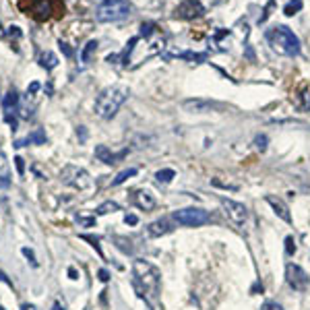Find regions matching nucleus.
Masks as SVG:
<instances>
[{
    "mask_svg": "<svg viewBox=\"0 0 310 310\" xmlns=\"http://www.w3.org/2000/svg\"><path fill=\"white\" fill-rule=\"evenodd\" d=\"M0 168H4V155H2V151H0Z\"/></svg>",
    "mask_w": 310,
    "mask_h": 310,
    "instance_id": "49530a36",
    "label": "nucleus"
},
{
    "mask_svg": "<svg viewBox=\"0 0 310 310\" xmlns=\"http://www.w3.org/2000/svg\"><path fill=\"white\" fill-rule=\"evenodd\" d=\"M68 275H71V279H79V277H77V269H75V267L68 269Z\"/></svg>",
    "mask_w": 310,
    "mask_h": 310,
    "instance_id": "37998d69",
    "label": "nucleus"
},
{
    "mask_svg": "<svg viewBox=\"0 0 310 310\" xmlns=\"http://www.w3.org/2000/svg\"><path fill=\"white\" fill-rule=\"evenodd\" d=\"M286 254L288 256H294L296 254V240H294V236H288L286 238Z\"/></svg>",
    "mask_w": 310,
    "mask_h": 310,
    "instance_id": "c756f323",
    "label": "nucleus"
},
{
    "mask_svg": "<svg viewBox=\"0 0 310 310\" xmlns=\"http://www.w3.org/2000/svg\"><path fill=\"white\" fill-rule=\"evenodd\" d=\"M133 203L143 211H151V209H155V205H157L155 203V196L147 191H135L133 193Z\"/></svg>",
    "mask_w": 310,
    "mask_h": 310,
    "instance_id": "ddd939ff",
    "label": "nucleus"
},
{
    "mask_svg": "<svg viewBox=\"0 0 310 310\" xmlns=\"http://www.w3.org/2000/svg\"><path fill=\"white\" fill-rule=\"evenodd\" d=\"M174 178H176V172H174V170H170V168L159 170L157 174H155V180H157L159 184H170Z\"/></svg>",
    "mask_w": 310,
    "mask_h": 310,
    "instance_id": "412c9836",
    "label": "nucleus"
},
{
    "mask_svg": "<svg viewBox=\"0 0 310 310\" xmlns=\"http://www.w3.org/2000/svg\"><path fill=\"white\" fill-rule=\"evenodd\" d=\"M124 221L128 223V226H136V223H139V217H136V215H133V213H126Z\"/></svg>",
    "mask_w": 310,
    "mask_h": 310,
    "instance_id": "4c0bfd02",
    "label": "nucleus"
},
{
    "mask_svg": "<svg viewBox=\"0 0 310 310\" xmlns=\"http://www.w3.org/2000/svg\"><path fill=\"white\" fill-rule=\"evenodd\" d=\"M21 310H36V306H33V304H23Z\"/></svg>",
    "mask_w": 310,
    "mask_h": 310,
    "instance_id": "a18cd8bd",
    "label": "nucleus"
},
{
    "mask_svg": "<svg viewBox=\"0 0 310 310\" xmlns=\"http://www.w3.org/2000/svg\"><path fill=\"white\" fill-rule=\"evenodd\" d=\"M178 58H186V60H207V54H194V52H180L176 54Z\"/></svg>",
    "mask_w": 310,
    "mask_h": 310,
    "instance_id": "c85d7f7f",
    "label": "nucleus"
},
{
    "mask_svg": "<svg viewBox=\"0 0 310 310\" xmlns=\"http://www.w3.org/2000/svg\"><path fill=\"white\" fill-rule=\"evenodd\" d=\"M219 203H221V209H223V213H226V217L232 223H236V226H244V223L248 221L246 205L238 203V201H232V199H226V196H221Z\"/></svg>",
    "mask_w": 310,
    "mask_h": 310,
    "instance_id": "0eeeda50",
    "label": "nucleus"
},
{
    "mask_svg": "<svg viewBox=\"0 0 310 310\" xmlns=\"http://www.w3.org/2000/svg\"><path fill=\"white\" fill-rule=\"evenodd\" d=\"M58 46H60V50H62V54H64L66 58H73V56H75V52L71 50V46H68V44H66V41H60V44H58Z\"/></svg>",
    "mask_w": 310,
    "mask_h": 310,
    "instance_id": "72a5a7b5",
    "label": "nucleus"
},
{
    "mask_svg": "<svg viewBox=\"0 0 310 310\" xmlns=\"http://www.w3.org/2000/svg\"><path fill=\"white\" fill-rule=\"evenodd\" d=\"M31 15L36 17L38 21H46V19H50V15H52V4H50V0H33V4H31Z\"/></svg>",
    "mask_w": 310,
    "mask_h": 310,
    "instance_id": "2eb2a0df",
    "label": "nucleus"
},
{
    "mask_svg": "<svg viewBox=\"0 0 310 310\" xmlns=\"http://www.w3.org/2000/svg\"><path fill=\"white\" fill-rule=\"evenodd\" d=\"M172 221L180 223V226H186V228H201L211 221V215H209V211L199 209V207H186V209H178L172 213Z\"/></svg>",
    "mask_w": 310,
    "mask_h": 310,
    "instance_id": "39448f33",
    "label": "nucleus"
},
{
    "mask_svg": "<svg viewBox=\"0 0 310 310\" xmlns=\"http://www.w3.org/2000/svg\"><path fill=\"white\" fill-rule=\"evenodd\" d=\"M38 91H39V83H38V81H33L29 87H27V93H29V96H33V93H38Z\"/></svg>",
    "mask_w": 310,
    "mask_h": 310,
    "instance_id": "58836bf2",
    "label": "nucleus"
},
{
    "mask_svg": "<svg viewBox=\"0 0 310 310\" xmlns=\"http://www.w3.org/2000/svg\"><path fill=\"white\" fill-rule=\"evenodd\" d=\"M114 244L118 251H122L124 254H133V246H131V240L126 238H120V236H114Z\"/></svg>",
    "mask_w": 310,
    "mask_h": 310,
    "instance_id": "b1692460",
    "label": "nucleus"
},
{
    "mask_svg": "<svg viewBox=\"0 0 310 310\" xmlns=\"http://www.w3.org/2000/svg\"><path fill=\"white\" fill-rule=\"evenodd\" d=\"M267 143H269V139H267L265 135H258L256 139H254V145H256V149H261V151H265V149H267Z\"/></svg>",
    "mask_w": 310,
    "mask_h": 310,
    "instance_id": "2f4dec72",
    "label": "nucleus"
},
{
    "mask_svg": "<svg viewBox=\"0 0 310 310\" xmlns=\"http://www.w3.org/2000/svg\"><path fill=\"white\" fill-rule=\"evenodd\" d=\"M128 99V87L126 85H110L103 89L97 99H96V114L103 120H110L118 114V110L124 106V101Z\"/></svg>",
    "mask_w": 310,
    "mask_h": 310,
    "instance_id": "f03ea898",
    "label": "nucleus"
},
{
    "mask_svg": "<svg viewBox=\"0 0 310 310\" xmlns=\"http://www.w3.org/2000/svg\"><path fill=\"white\" fill-rule=\"evenodd\" d=\"M4 120H6V122L13 126V131H17V118H13L11 114H4Z\"/></svg>",
    "mask_w": 310,
    "mask_h": 310,
    "instance_id": "ea45409f",
    "label": "nucleus"
},
{
    "mask_svg": "<svg viewBox=\"0 0 310 310\" xmlns=\"http://www.w3.org/2000/svg\"><path fill=\"white\" fill-rule=\"evenodd\" d=\"M136 41H139V38H131V41H128L126 48L122 50V54H118V64H122V66L128 64V56H131V52H133V48H135Z\"/></svg>",
    "mask_w": 310,
    "mask_h": 310,
    "instance_id": "aec40b11",
    "label": "nucleus"
},
{
    "mask_svg": "<svg viewBox=\"0 0 310 310\" xmlns=\"http://www.w3.org/2000/svg\"><path fill=\"white\" fill-rule=\"evenodd\" d=\"M77 223L79 226H85V228H89L96 223V217H83V215H77Z\"/></svg>",
    "mask_w": 310,
    "mask_h": 310,
    "instance_id": "473e14b6",
    "label": "nucleus"
},
{
    "mask_svg": "<svg viewBox=\"0 0 310 310\" xmlns=\"http://www.w3.org/2000/svg\"><path fill=\"white\" fill-rule=\"evenodd\" d=\"M19 106V93H17L15 89H11L6 93V96L2 97V110L6 112V114H11V112Z\"/></svg>",
    "mask_w": 310,
    "mask_h": 310,
    "instance_id": "6ab92c4d",
    "label": "nucleus"
},
{
    "mask_svg": "<svg viewBox=\"0 0 310 310\" xmlns=\"http://www.w3.org/2000/svg\"><path fill=\"white\" fill-rule=\"evenodd\" d=\"M4 33H6V31L2 29V23H0V38H2V36H4Z\"/></svg>",
    "mask_w": 310,
    "mask_h": 310,
    "instance_id": "de8ad7c7",
    "label": "nucleus"
},
{
    "mask_svg": "<svg viewBox=\"0 0 310 310\" xmlns=\"http://www.w3.org/2000/svg\"><path fill=\"white\" fill-rule=\"evenodd\" d=\"M267 203H269L271 207H273V211H275V215H277L279 219H283L286 223H290L291 221V215H290V209H288V205L283 203L281 199H277V196H267Z\"/></svg>",
    "mask_w": 310,
    "mask_h": 310,
    "instance_id": "dca6fc26",
    "label": "nucleus"
},
{
    "mask_svg": "<svg viewBox=\"0 0 310 310\" xmlns=\"http://www.w3.org/2000/svg\"><path fill=\"white\" fill-rule=\"evenodd\" d=\"M60 180H62L64 184L77 188V191H87V188L93 184L89 172L79 168V166H73V163H68V166L62 168V172H60Z\"/></svg>",
    "mask_w": 310,
    "mask_h": 310,
    "instance_id": "423d86ee",
    "label": "nucleus"
},
{
    "mask_svg": "<svg viewBox=\"0 0 310 310\" xmlns=\"http://www.w3.org/2000/svg\"><path fill=\"white\" fill-rule=\"evenodd\" d=\"M6 36H8V38H15V39H19V38L23 36V31H21V27H17V25H11V27L6 29Z\"/></svg>",
    "mask_w": 310,
    "mask_h": 310,
    "instance_id": "7c9ffc66",
    "label": "nucleus"
},
{
    "mask_svg": "<svg viewBox=\"0 0 310 310\" xmlns=\"http://www.w3.org/2000/svg\"><path fill=\"white\" fill-rule=\"evenodd\" d=\"M133 286L136 290L139 298H143L147 304H151V298H157L159 294V281L161 275L149 261L136 258L133 263Z\"/></svg>",
    "mask_w": 310,
    "mask_h": 310,
    "instance_id": "f257e3e1",
    "label": "nucleus"
},
{
    "mask_svg": "<svg viewBox=\"0 0 310 310\" xmlns=\"http://www.w3.org/2000/svg\"><path fill=\"white\" fill-rule=\"evenodd\" d=\"M0 281H2V283H6V286H11V288H13V281L8 279V277H6V273H2V271H0Z\"/></svg>",
    "mask_w": 310,
    "mask_h": 310,
    "instance_id": "79ce46f5",
    "label": "nucleus"
},
{
    "mask_svg": "<svg viewBox=\"0 0 310 310\" xmlns=\"http://www.w3.org/2000/svg\"><path fill=\"white\" fill-rule=\"evenodd\" d=\"M126 155H128V149H122L120 153H112V151L106 147V145H97V147H96V157H97L99 161L106 163V166H114L118 159L126 157Z\"/></svg>",
    "mask_w": 310,
    "mask_h": 310,
    "instance_id": "f8f14e48",
    "label": "nucleus"
},
{
    "mask_svg": "<svg viewBox=\"0 0 310 310\" xmlns=\"http://www.w3.org/2000/svg\"><path fill=\"white\" fill-rule=\"evenodd\" d=\"M286 281H288V286L294 291H306L308 286H310L308 273L300 265H296V263H290L286 267Z\"/></svg>",
    "mask_w": 310,
    "mask_h": 310,
    "instance_id": "6e6552de",
    "label": "nucleus"
},
{
    "mask_svg": "<svg viewBox=\"0 0 310 310\" xmlns=\"http://www.w3.org/2000/svg\"><path fill=\"white\" fill-rule=\"evenodd\" d=\"M97 39H89L87 44H85V48L81 50V64H89L93 56H96V52H97Z\"/></svg>",
    "mask_w": 310,
    "mask_h": 310,
    "instance_id": "f3484780",
    "label": "nucleus"
},
{
    "mask_svg": "<svg viewBox=\"0 0 310 310\" xmlns=\"http://www.w3.org/2000/svg\"><path fill=\"white\" fill-rule=\"evenodd\" d=\"M21 252H23L25 256H27V258H29V263H31L33 267H38V261H36V254H33V251H31V248H27V246H25V248H23V251H21Z\"/></svg>",
    "mask_w": 310,
    "mask_h": 310,
    "instance_id": "f704fd0d",
    "label": "nucleus"
},
{
    "mask_svg": "<svg viewBox=\"0 0 310 310\" xmlns=\"http://www.w3.org/2000/svg\"><path fill=\"white\" fill-rule=\"evenodd\" d=\"M267 41H269V46L273 52H277L281 56H290L294 58L300 54V39L294 31L286 25H277V27H273L267 31Z\"/></svg>",
    "mask_w": 310,
    "mask_h": 310,
    "instance_id": "7ed1b4c3",
    "label": "nucleus"
},
{
    "mask_svg": "<svg viewBox=\"0 0 310 310\" xmlns=\"http://www.w3.org/2000/svg\"><path fill=\"white\" fill-rule=\"evenodd\" d=\"M170 232H174V223L168 217H161V219H155L147 226V234L153 238H159V236H166Z\"/></svg>",
    "mask_w": 310,
    "mask_h": 310,
    "instance_id": "9b49d317",
    "label": "nucleus"
},
{
    "mask_svg": "<svg viewBox=\"0 0 310 310\" xmlns=\"http://www.w3.org/2000/svg\"><path fill=\"white\" fill-rule=\"evenodd\" d=\"M81 240H85V242H89L93 248H96V252L103 258V252H101V246H99V238L97 236H89V234H81Z\"/></svg>",
    "mask_w": 310,
    "mask_h": 310,
    "instance_id": "a878e982",
    "label": "nucleus"
},
{
    "mask_svg": "<svg viewBox=\"0 0 310 310\" xmlns=\"http://www.w3.org/2000/svg\"><path fill=\"white\" fill-rule=\"evenodd\" d=\"M39 66L41 68H46V71H52V68H56V64H58V56L54 54V52H50V50H46V52H41L39 54Z\"/></svg>",
    "mask_w": 310,
    "mask_h": 310,
    "instance_id": "a211bd4d",
    "label": "nucleus"
},
{
    "mask_svg": "<svg viewBox=\"0 0 310 310\" xmlns=\"http://www.w3.org/2000/svg\"><path fill=\"white\" fill-rule=\"evenodd\" d=\"M136 174V168H128V170H122V172H120V174L114 178V180H112V186H120V184H122V182H126V180L128 178H133Z\"/></svg>",
    "mask_w": 310,
    "mask_h": 310,
    "instance_id": "4be33fe9",
    "label": "nucleus"
},
{
    "mask_svg": "<svg viewBox=\"0 0 310 310\" xmlns=\"http://www.w3.org/2000/svg\"><path fill=\"white\" fill-rule=\"evenodd\" d=\"M133 6L128 0H99L96 17L101 23H116L131 17Z\"/></svg>",
    "mask_w": 310,
    "mask_h": 310,
    "instance_id": "20e7f679",
    "label": "nucleus"
},
{
    "mask_svg": "<svg viewBox=\"0 0 310 310\" xmlns=\"http://www.w3.org/2000/svg\"><path fill=\"white\" fill-rule=\"evenodd\" d=\"M273 6H275V0H269V2H267V6H265V11H263V15L258 17V25L261 23H265L267 19H269L271 17V11H273Z\"/></svg>",
    "mask_w": 310,
    "mask_h": 310,
    "instance_id": "cd10ccee",
    "label": "nucleus"
},
{
    "mask_svg": "<svg viewBox=\"0 0 310 310\" xmlns=\"http://www.w3.org/2000/svg\"><path fill=\"white\" fill-rule=\"evenodd\" d=\"M15 166H17L19 176H23V174H25V159H23V157H15Z\"/></svg>",
    "mask_w": 310,
    "mask_h": 310,
    "instance_id": "c9c22d12",
    "label": "nucleus"
},
{
    "mask_svg": "<svg viewBox=\"0 0 310 310\" xmlns=\"http://www.w3.org/2000/svg\"><path fill=\"white\" fill-rule=\"evenodd\" d=\"M48 143V136L46 133L41 131V128H36L31 135H27L25 139H19V141H15V147L17 149H21V147H27V145H46Z\"/></svg>",
    "mask_w": 310,
    "mask_h": 310,
    "instance_id": "4468645a",
    "label": "nucleus"
},
{
    "mask_svg": "<svg viewBox=\"0 0 310 310\" xmlns=\"http://www.w3.org/2000/svg\"><path fill=\"white\" fill-rule=\"evenodd\" d=\"M300 11H302V0H290V2L283 6V13H286L288 17H294Z\"/></svg>",
    "mask_w": 310,
    "mask_h": 310,
    "instance_id": "393cba45",
    "label": "nucleus"
},
{
    "mask_svg": "<svg viewBox=\"0 0 310 310\" xmlns=\"http://www.w3.org/2000/svg\"><path fill=\"white\" fill-rule=\"evenodd\" d=\"M97 275H99V281H103V283H106V281L110 279V273H108L106 269H99V273H97Z\"/></svg>",
    "mask_w": 310,
    "mask_h": 310,
    "instance_id": "a19ab883",
    "label": "nucleus"
},
{
    "mask_svg": "<svg viewBox=\"0 0 310 310\" xmlns=\"http://www.w3.org/2000/svg\"><path fill=\"white\" fill-rule=\"evenodd\" d=\"M182 108L186 112H191V114H207V112L217 110L219 106H217V103H213V101H209V99L194 97V99H184L182 101Z\"/></svg>",
    "mask_w": 310,
    "mask_h": 310,
    "instance_id": "9d476101",
    "label": "nucleus"
},
{
    "mask_svg": "<svg viewBox=\"0 0 310 310\" xmlns=\"http://www.w3.org/2000/svg\"><path fill=\"white\" fill-rule=\"evenodd\" d=\"M114 211H120V205L118 203H114V201H106V203H101L97 209H96V213L97 215H108V213H114Z\"/></svg>",
    "mask_w": 310,
    "mask_h": 310,
    "instance_id": "5701e85b",
    "label": "nucleus"
},
{
    "mask_svg": "<svg viewBox=\"0 0 310 310\" xmlns=\"http://www.w3.org/2000/svg\"><path fill=\"white\" fill-rule=\"evenodd\" d=\"M0 310H4V306H0Z\"/></svg>",
    "mask_w": 310,
    "mask_h": 310,
    "instance_id": "09e8293b",
    "label": "nucleus"
},
{
    "mask_svg": "<svg viewBox=\"0 0 310 310\" xmlns=\"http://www.w3.org/2000/svg\"><path fill=\"white\" fill-rule=\"evenodd\" d=\"M52 310H66L62 304H60V302H54V306H52Z\"/></svg>",
    "mask_w": 310,
    "mask_h": 310,
    "instance_id": "c03bdc74",
    "label": "nucleus"
},
{
    "mask_svg": "<svg viewBox=\"0 0 310 310\" xmlns=\"http://www.w3.org/2000/svg\"><path fill=\"white\" fill-rule=\"evenodd\" d=\"M261 310H283V306L277 304V302H265V304L261 306Z\"/></svg>",
    "mask_w": 310,
    "mask_h": 310,
    "instance_id": "e433bc0d",
    "label": "nucleus"
},
{
    "mask_svg": "<svg viewBox=\"0 0 310 310\" xmlns=\"http://www.w3.org/2000/svg\"><path fill=\"white\" fill-rule=\"evenodd\" d=\"M203 13H205V6L201 4V0H184V2H180L174 11L178 19H196V17H201Z\"/></svg>",
    "mask_w": 310,
    "mask_h": 310,
    "instance_id": "1a4fd4ad",
    "label": "nucleus"
},
{
    "mask_svg": "<svg viewBox=\"0 0 310 310\" xmlns=\"http://www.w3.org/2000/svg\"><path fill=\"white\" fill-rule=\"evenodd\" d=\"M155 33V23L147 21V23H141V36L143 38H151Z\"/></svg>",
    "mask_w": 310,
    "mask_h": 310,
    "instance_id": "bb28decb",
    "label": "nucleus"
}]
</instances>
